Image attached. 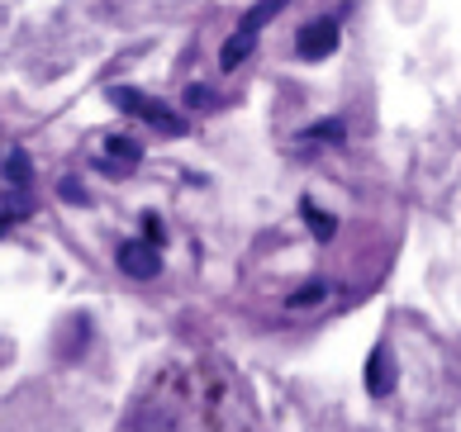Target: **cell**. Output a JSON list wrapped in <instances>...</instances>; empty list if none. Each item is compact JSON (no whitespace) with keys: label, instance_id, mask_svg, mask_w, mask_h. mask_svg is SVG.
Returning a JSON list of instances; mask_svg holds the SVG:
<instances>
[{"label":"cell","instance_id":"cell-13","mask_svg":"<svg viewBox=\"0 0 461 432\" xmlns=\"http://www.w3.org/2000/svg\"><path fill=\"white\" fill-rule=\"evenodd\" d=\"M58 190H62V200H72V204H86V185H81L77 176H62V185H58Z\"/></svg>","mask_w":461,"mask_h":432},{"label":"cell","instance_id":"cell-11","mask_svg":"<svg viewBox=\"0 0 461 432\" xmlns=\"http://www.w3.org/2000/svg\"><path fill=\"white\" fill-rule=\"evenodd\" d=\"M323 295H329V285H323V281H310V285H300L285 304H290V309H310V304H319Z\"/></svg>","mask_w":461,"mask_h":432},{"label":"cell","instance_id":"cell-8","mask_svg":"<svg viewBox=\"0 0 461 432\" xmlns=\"http://www.w3.org/2000/svg\"><path fill=\"white\" fill-rule=\"evenodd\" d=\"M300 214H304V223H310V233L319 238V243H329V238L338 233V219H333V214H323L314 200H304V204H300Z\"/></svg>","mask_w":461,"mask_h":432},{"label":"cell","instance_id":"cell-10","mask_svg":"<svg viewBox=\"0 0 461 432\" xmlns=\"http://www.w3.org/2000/svg\"><path fill=\"white\" fill-rule=\"evenodd\" d=\"M314 143H343V119H319V124L304 133V148Z\"/></svg>","mask_w":461,"mask_h":432},{"label":"cell","instance_id":"cell-4","mask_svg":"<svg viewBox=\"0 0 461 432\" xmlns=\"http://www.w3.org/2000/svg\"><path fill=\"white\" fill-rule=\"evenodd\" d=\"M114 262H119L124 275H133V281H158V275H162V252L152 243H133V238H129V243H119Z\"/></svg>","mask_w":461,"mask_h":432},{"label":"cell","instance_id":"cell-1","mask_svg":"<svg viewBox=\"0 0 461 432\" xmlns=\"http://www.w3.org/2000/svg\"><path fill=\"white\" fill-rule=\"evenodd\" d=\"M285 5H290V0H258V5H252L243 20H238V29L224 39V48H219V67H224V72H238V67L248 62V53L258 48V33L276 20Z\"/></svg>","mask_w":461,"mask_h":432},{"label":"cell","instance_id":"cell-5","mask_svg":"<svg viewBox=\"0 0 461 432\" xmlns=\"http://www.w3.org/2000/svg\"><path fill=\"white\" fill-rule=\"evenodd\" d=\"M395 385H400L395 352L381 342V347H371V356H366V390L375 394V400H385V394H395Z\"/></svg>","mask_w":461,"mask_h":432},{"label":"cell","instance_id":"cell-12","mask_svg":"<svg viewBox=\"0 0 461 432\" xmlns=\"http://www.w3.org/2000/svg\"><path fill=\"white\" fill-rule=\"evenodd\" d=\"M185 105H191V110H214L219 95L210 91V86H185Z\"/></svg>","mask_w":461,"mask_h":432},{"label":"cell","instance_id":"cell-2","mask_svg":"<svg viewBox=\"0 0 461 432\" xmlns=\"http://www.w3.org/2000/svg\"><path fill=\"white\" fill-rule=\"evenodd\" d=\"M110 105H114V110H124V114H139L143 124H152V129L167 133V138L185 133V119H181L172 105H162V100H152V95H143V91H133V86H114V91H110Z\"/></svg>","mask_w":461,"mask_h":432},{"label":"cell","instance_id":"cell-3","mask_svg":"<svg viewBox=\"0 0 461 432\" xmlns=\"http://www.w3.org/2000/svg\"><path fill=\"white\" fill-rule=\"evenodd\" d=\"M338 39H343V29H338V14H319V20L300 24V33H295V53H300L304 62H319V58L338 53Z\"/></svg>","mask_w":461,"mask_h":432},{"label":"cell","instance_id":"cell-9","mask_svg":"<svg viewBox=\"0 0 461 432\" xmlns=\"http://www.w3.org/2000/svg\"><path fill=\"white\" fill-rule=\"evenodd\" d=\"M5 181H10L14 190H29V181H33V166H29V152H24V148H14L10 158H5Z\"/></svg>","mask_w":461,"mask_h":432},{"label":"cell","instance_id":"cell-6","mask_svg":"<svg viewBox=\"0 0 461 432\" xmlns=\"http://www.w3.org/2000/svg\"><path fill=\"white\" fill-rule=\"evenodd\" d=\"M139 158H143V148L133 143V138L114 133V138H105V158H100V171H105V176H129V171L139 166Z\"/></svg>","mask_w":461,"mask_h":432},{"label":"cell","instance_id":"cell-14","mask_svg":"<svg viewBox=\"0 0 461 432\" xmlns=\"http://www.w3.org/2000/svg\"><path fill=\"white\" fill-rule=\"evenodd\" d=\"M143 243H152V248L162 243V219L158 214H143Z\"/></svg>","mask_w":461,"mask_h":432},{"label":"cell","instance_id":"cell-7","mask_svg":"<svg viewBox=\"0 0 461 432\" xmlns=\"http://www.w3.org/2000/svg\"><path fill=\"white\" fill-rule=\"evenodd\" d=\"M129 432H181V418H176V409H162V404H143L139 413H133Z\"/></svg>","mask_w":461,"mask_h":432},{"label":"cell","instance_id":"cell-15","mask_svg":"<svg viewBox=\"0 0 461 432\" xmlns=\"http://www.w3.org/2000/svg\"><path fill=\"white\" fill-rule=\"evenodd\" d=\"M5 229H10V219H5V214H0V233H5Z\"/></svg>","mask_w":461,"mask_h":432}]
</instances>
